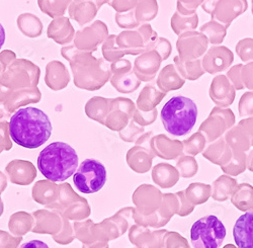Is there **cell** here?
<instances>
[{
  "label": "cell",
  "instance_id": "cell-1",
  "mask_svg": "<svg viewBox=\"0 0 253 248\" xmlns=\"http://www.w3.org/2000/svg\"><path fill=\"white\" fill-rule=\"evenodd\" d=\"M52 130L48 115L34 107L19 109L9 122V135L12 141L27 149L41 147L50 139Z\"/></svg>",
  "mask_w": 253,
  "mask_h": 248
},
{
  "label": "cell",
  "instance_id": "cell-2",
  "mask_svg": "<svg viewBox=\"0 0 253 248\" xmlns=\"http://www.w3.org/2000/svg\"><path fill=\"white\" fill-rule=\"evenodd\" d=\"M77 152L65 142H54L38 156V168L46 178L59 182L74 175L78 168Z\"/></svg>",
  "mask_w": 253,
  "mask_h": 248
},
{
  "label": "cell",
  "instance_id": "cell-3",
  "mask_svg": "<svg viewBox=\"0 0 253 248\" xmlns=\"http://www.w3.org/2000/svg\"><path fill=\"white\" fill-rule=\"evenodd\" d=\"M160 118L168 133L175 137H182L191 132L196 125L198 106L192 98L175 95L165 103Z\"/></svg>",
  "mask_w": 253,
  "mask_h": 248
},
{
  "label": "cell",
  "instance_id": "cell-4",
  "mask_svg": "<svg viewBox=\"0 0 253 248\" xmlns=\"http://www.w3.org/2000/svg\"><path fill=\"white\" fill-rule=\"evenodd\" d=\"M226 234L223 222L216 216L209 215L193 224L191 241L194 248H219Z\"/></svg>",
  "mask_w": 253,
  "mask_h": 248
},
{
  "label": "cell",
  "instance_id": "cell-5",
  "mask_svg": "<svg viewBox=\"0 0 253 248\" xmlns=\"http://www.w3.org/2000/svg\"><path fill=\"white\" fill-rule=\"evenodd\" d=\"M108 172L104 165L96 159H85L73 175L75 188L82 194H95L107 182Z\"/></svg>",
  "mask_w": 253,
  "mask_h": 248
},
{
  "label": "cell",
  "instance_id": "cell-6",
  "mask_svg": "<svg viewBox=\"0 0 253 248\" xmlns=\"http://www.w3.org/2000/svg\"><path fill=\"white\" fill-rule=\"evenodd\" d=\"M209 40L201 32H186L177 40V51L179 58L191 62L202 59L209 49Z\"/></svg>",
  "mask_w": 253,
  "mask_h": 248
},
{
  "label": "cell",
  "instance_id": "cell-7",
  "mask_svg": "<svg viewBox=\"0 0 253 248\" xmlns=\"http://www.w3.org/2000/svg\"><path fill=\"white\" fill-rule=\"evenodd\" d=\"M234 62V54L225 46H212L208 49L202 58V65L205 72L215 75L231 68Z\"/></svg>",
  "mask_w": 253,
  "mask_h": 248
},
{
  "label": "cell",
  "instance_id": "cell-8",
  "mask_svg": "<svg viewBox=\"0 0 253 248\" xmlns=\"http://www.w3.org/2000/svg\"><path fill=\"white\" fill-rule=\"evenodd\" d=\"M234 123L235 116L231 109L215 107L211 111L207 120L203 122L200 131L205 132L210 137H215L231 128Z\"/></svg>",
  "mask_w": 253,
  "mask_h": 248
},
{
  "label": "cell",
  "instance_id": "cell-9",
  "mask_svg": "<svg viewBox=\"0 0 253 248\" xmlns=\"http://www.w3.org/2000/svg\"><path fill=\"white\" fill-rule=\"evenodd\" d=\"M209 95L217 107L229 108L234 102L236 89L224 74H219L212 80Z\"/></svg>",
  "mask_w": 253,
  "mask_h": 248
},
{
  "label": "cell",
  "instance_id": "cell-10",
  "mask_svg": "<svg viewBox=\"0 0 253 248\" xmlns=\"http://www.w3.org/2000/svg\"><path fill=\"white\" fill-rule=\"evenodd\" d=\"M247 9V0H219L211 16L212 19L229 28L232 22L243 14Z\"/></svg>",
  "mask_w": 253,
  "mask_h": 248
},
{
  "label": "cell",
  "instance_id": "cell-11",
  "mask_svg": "<svg viewBox=\"0 0 253 248\" xmlns=\"http://www.w3.org/2000/svg\"><path fill=\"white\" fill-rule=\"evenodd\" d=\"M233 237L238 248H253V211L237 219L233 228Z\"/></svg>",
  "mask_w": 253,
  "mask_h": 248
},
{
  "label": "cell",
  "instance_id": "cell-12",
  "mask_svg": "<svg viewBox=\"0 0 253 248\" xmlns=\"http://www.w3.org/2000/svg\"><path fill=\"white\" fill-rule=\"evenodd\" d=\"M174 62L178 73L183 79L195 81L206 73L202 65V59L186 62L181 60L179 57H175Z\"/></svg>",
  "mask_w": 253,
  "mask_h": 248
},
{
  "label": "cell",
  "instance_id": "cell-13",
  "mask_svg": "<svg viewBox=\"0 0 253 248\" xmlns=\"http://www.w3.org/2000/svg\"><path fill=\"white\" fill-rule=\"evenodd\" d=\"M227 30L228 28L226 26L218 23L217 20L211 19L210 22L201 27L200 32L208 38L212 46H219L224 42L227 36Z\"/></svg>",
  "mask_w": 253,
  "mask_h": 248
},
{
  "label": "cell",
  "instance_id": "cell-14",
  "mask_svg": "<svg viewBox=\"0 0 253 248\" xmlns=\"http://www.w3.org/2000/svg\"><path fill=\"white\" fill-rule=\"evenodd\" d=\"M171 25L175 34L180 36L186 32L196 31L199 26V16L197 13L192 15H182L177 11L172 17Z\"/></svg>",
  "mask_w": 253,
  "mask_h": 248
},
{
  "label": "cell",
  "instance_id": "cell-15",
  "mask_svg": "<svg viewBox=\"0 0 253 248\" xmlns=\"http://www.w3.org/2000/svg\"><path fill=\"white\" fill-rule=\"evenodd\" d=\"M162 81L163 87L167 90H175L183 86L185 79L175 71L172 65H168V67L162 72Z\"/></svg>",
  "mask_w": 253,
  "mask_h": 248
},
{
  "label": "cell",
  "instance_id": "cell-16",
  "mask_svg": "<svg viewBox=\"0 0 253 248\" xmlns=\"http://www.w3.org/2000/svg\"><path fill=\"white\" fill-rule=\"evenodd\" d=\"M236 54L241 59L244 63H250L253 62V39L252 38H245L240 40L237 43L236 47Z\"/></svg>",
  "mask_w": 253,
  "mask_h": 248
},
{
  "label": "cell",
  "instance_id": "cell-17",
  "mask_svg": "<svg viewBox=\"0 0 253 248\" xmlns=\"http://www.w3.org/2000/svg\"><path fill=\"white\" fill-rule=\"evenodd\" d=\"M238 112L243 119L253 117V91H246L242 94L238 103Z\"/></svg>",
  "mask_w": 253,
  "mask_h": 248
},
{
  "label": "cell",
  "instance_id": "cell-18",
  "mask_svg": "<svg viewBox=\"0 0 253 248\" xmlns=\"http://www.w3.org/2000/svg\"><path fill=\"white\" fill-rule=\"evenodd\" d=\"M204 0H178V12L182 15H192L197 13L199 6H202Z\"/></svg>",
  "mask_w": 253,
  "mask_h": 248
},
{
  "label": "cell",
  "instance_id": "cell-19",
  "mask_svg": "<svg viewBox=\"0 0 253 248\" xmlns=\"http://www.w3.org/2000/svg\"><path fill=\"white\" fill-rule=\"evenodd\" d=\"M240 78L244 88L253 91V62L242 65L240 70Z\"/></svg>",
  "mask_w": 253,
  "mask_h": 248
},
{
  "label": "cell",
  "instance_id": "cell-20",
  "mask_svg": "<svg viewBox=\"0 0 253 248\" xmlns=\"http://www.w3.org/2000/svg\"><path fill=\"white\" fill-rule=\"evenodd\" d=\"M242 65L243 64H236L234 66H231V68L225 74L227 76V78L229 79V81L231 82V84L234 86V88L236 90L244 89V86L242 84L241 78H240V70H241Z\"/></svg>",
  "mask_w": 253,
  "mask_h": 248
},
{
  "label": "cell",
  "instance_id": "cell-21",
  "mask_svg": "<svg viewBox=\"0 0 253 248\" xmlns=\"http://www.w3.org/2000/svg\"><path fill=\"white\" fill-rule=\"evenodd\" d=\"M19 248H50L47 243L40 240H31L24 243Z\"/></svg>",
  "mask_w": 253,
  "mask_h": 248
},
{
  "label": "cell",
  "instance_id": "cell-22",
  "mask_svg": "<svg viewBox=\"0 0 253 248\" xmlns=\"http://www.w3.org/2000/svg\"><path fill=\"white\" fill-rule=\"evenodd\" d=\"M219 2V0H204V2L202 4V8L205 12L212 14V12L215 9L216 4Z\"/></svg>",
  "mask_w": 253,
  "mask_h": 248
},
{
  "label": "cell",
  "instance_id": "cell-23",
  "mask_svg": "<svg viewBox=\"0 0 253 248\" xmlns=\"http://www.w3.org/2000/svg\"><path fill=\"white\" fill-rule=\"evenodd\" d=\"M5 42V30L3 26L0 24V50H1L2 46L4 45Z\"/></svg>",
  "mask_w": 253,
  "mask_h": 248
},
{
  "label": "cell",
  "instance_id": "cell-24",
  "mask_svg": "<svg viewBox=\"0 0 253 248\" xmlns=\"http://www.w3.org/2000/svg\"><path fill=\"white\" fill-rule=\"evenodd\" d=\"M252 1V9H251V12H252V15H253V0H251Z\"/></svg>",
  "mask_w": 253,
  "mask_h": 248
}]
</instances>
